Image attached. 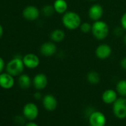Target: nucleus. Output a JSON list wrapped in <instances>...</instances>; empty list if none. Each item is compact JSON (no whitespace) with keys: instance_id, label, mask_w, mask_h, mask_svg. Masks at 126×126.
Instances as JSON below:
<instances>
[{"instance_id":"f257e3e1","label":"nucleus","mask_w":126,"mask_h":126,"mask_svg":"<svg viewBox=\"0 0 126 126\" xmlns=\"http://www.w3.org/2000/svg\"><path fill=\"white\" fill-rule=\"evenodd\" d=\"M62 24L68 30L74 31L80 27L82 20L80 16L74 11H67L62 16Z\"/></svg>"},{"instance_id":"f03ea898","label":"nucleus","mask_w":126,"mask_h":126,"mask_svg":"<svg viewBox=\"0 0 126 126\" xmlns=\"http://www.w3.org/2000/svg\"><path fill=\"white\" fill-rule=\"evenodd\" d=\"M91 33L94 37L98 40H103L106 39L109 34L108 25L102 20L95 21L92 24Z\"/></svg>"},{"instance_id":"7ed1b4c3","label":"nucleus","mask_w":126,"mask_h":126,"mask_svg":"<svg viewBox=\"0 0 126 126\" xmlns=\"http://www.w3.org/2000/svg\"><path fill=\"white\" fill-rule=\"evenodd\" d=\"M24 68L25 65L22 58L19 56H15L10 62H8L5 67L6 72H8L13 77L21 75L24 71Z\"/></svg>"},{"instance_id":"20e7f679","label":"nucleus","mask_w":126,"mask_h":126,"mask_svg":"<svg viewBox=\"0 0 126 126\" xmlns=\"http://www.w3.org/2000/svg\"><path fill=\"white\" fill-rule=\"evenodd\" d=\"M112 110L114 116L119 119L126 118V98L119 97L112 104Z\"/></svg>"},{"instance_id":"39448f33","label":"nucleus","mask_w":126,"mask_h":126,"mask_svg":"<svg viewBox=\"0 0 126 126\" xmlns=\"http://www.w3.org/2000/svg\"><path fill=\"white\" fill-rule=\"evenodd\" d=\"M91 126H105L107 119L105 115L99 110H94L91 113L88 117Z\"/></svg>"},{"instance_id":"423d86ee","label":"nucleus","mask_w":126,"mask_h":126,"mask_svg":"<svg viewBox=\"0 0 126 126\" xmlns=\"http://www.w3.org/2000/svg\"><path fill=\"white\" fill-rule=\"evenodd\" d=\"M23 116L29 121L35 120L39 115V108L33 102H28L25 104L22 110Z\"/></svg>"},{"instance_id":"0eeeda50","label":"nucleus","mask_w":126,"mask_h":126,"mask_svg":"<svg viewBox=\"0 0 126 126\" xmlns=\"http://www.w3.org/2000/svg\"><path fill=\"white\" fill-rule=\"evenodd\" d=\"M40 15L39 10L33 5H28L25 7L22 11L23 17L28 21H36Z\"/></svg>"},{"instance_id":"6e6552de","label":"nucleus","mask_w":126,"mask_h":126,"mask_svg":"<svg viewBox=\"0 0 126 126\" xmlns=\"http://www.w3.org/2000/svg\"><path fill=\"white\" fill-rule=\"evenodd\" d=\"M25 67L29 69L36 68L39 65V58L34 53H27L22 57Z\"/></svg>"},{"instance_id":"1a4fd4ad","label":"nucleus","mask_w":126,"mask_h":126,"mask_svg":"<svg viewBox=\"0 0 126 126\" xmlns=\"http://www.w3.org/2000/svg\"><path fill=\"white\" fill-rule=\"evenodd\" d=\"M57 47L53 42H44L39 48L40 53L46 57H50L56 53Z\"/></svg>"},{"instance_id":"9d476101","label":"nucleus","mask_w":126,"mask_h":126,"mask_svg":"<svg viewBox=\"0 0 126 126\" xmlns=\"http://www.w3.org/2000/svg\"><path fill=\"white\" fill-rule=\"evenodd\" d=\"M112 53L111 47L108 44H100L95 50V55L99 59H106Z\"/></svg>"},{"instance_id":"9b49d317","label":"nucleus","mask_w":126,"mask_h":126,"mask_svg":"<svg viewBox=\"0 0 126 126\" xmlns=\"http://www.w3.org/2000/svg\"><path fill=\"white\" fill-rule=\"evenodd\" d=\"M32 84L36 90L38 91L43 90L47 87L48 84L47 77L45 74H42V73L38 74L33 77Z\"/></svg>"},{"instance_id":"f8f14e48","label":"nucleus","mask_w":126,"mask_h":126,"mask_svg":"<svg viewBox=\"0 0 126 126\" xmlns=\"http://www.w3.org/2000/svg\"><path fill=\"white\" fill-rule=\"evenodd\" d=\"M15 83L14 78L8 72L0 74V87L4 89H11L14 87Z\"/></svg>"},{"instance_id":"ddd939ff","label":"nucleus","mask_w":126,"mask_h":126,"mask_svg":"<svg viewBox=\"0 0 126 126\" xmlns=\"http://www.w3.org/2000/svg\"><path fill=\"white\" fill-rule=\"evenodd\" d=\"M103 8L99 4L93 5L88 10V16L94 22L100 20L103 16Z\"/></svg>"},{"instance_id":"4468645a","label":"nucleus","mask_w":126,"mask_h":126,"mask_svg":"<svg viewBox=\"0 0 126 126\" xmlns=\"http://www.w3.org/2000/svg\"><path fill=\"white\" fill-rule=\"evenodd\" d=\"M57 99L52 94H47L42 98V105L47 111H53L57 107Z\"/></svg>"},{"instance_id":"2eb2a0df","label":"nucleus","mask_w":126,"mask_h":126,"mask_svg":"<svg viewBox=\"0 0 126 126\" xmlns=\"http://www.w3.org/2000/svg\"><path fill=\"white\" fill-rule=\"evenodd\" d=\"M117 92L113 89H107L102 94V99L104 103L110 105L117 99Z\"/></svg>"},{"instance_id":"dca6fc26","label":"nucleus","mask_w":126,"mask_h":126,"mask_svg":"<svg viewBox=\"0 0 126 126\" xmlns=\"http://www.w3.org/2000/svg\"><path fill=\"white\" fill-rule=\"evenodd\" d=\"M55 12L59 14H64L67 12L68 5L66 0H55L53 5Z\"/></svg>"},{"instance_id":"f3484780","label":"nucleus","mask_w":126,"mask_h":126,"mask_svg":"<svg viewBox=\"0 0 126 126\" xmlns=\"http://www.w3.org/2000/svg\"><path fill=\"white\" fill-rule=\"evenodd\" d=\"M50 37L51 41L53 42H61L65 38V33L63 30L57 28L50 33Z\"/></svg>"},{"instance_id":"a211bd4d","label":"nucleus","mask_w":126,"mask_h":126,"mask_svg":"<svg viewBox=\"0 0 126 126\" xmlns=\"http://www.w3.org/2000/svg\"><path fill=\"white\" fill-rule=\"evenodd\" d=\"M18 83L21 88L22 89H28L31 87L32 84V81L31 77L27 74H21L18 79Z\"/></svg>"},{"instance_id":"6ab92c4d","label":"nucleus","mask_w":126,"mask_h":126,"mask_svg":"<svg viewBox=\"0 0 126 126\" xmlns=\"http://www.w3.org/2000/svg\"><path fill=\"white\" fill-rule=\"evenodd\" d=\"M87 81L91 85H97L101 80V77L99 74L95 71H91L88 73L86 77Z\"/></svg>"},{"instance_id":"aec40b11","label":"nucleus","mask_w":126,"mask_h":126,"mask_svg":"<svg viewBox=\"0 0 126 126\" xmlns=\"http://www.w3.org/2000/svg\"><path fill=\"white\" fill-rule=\"evenodd\" d=\"M116 91L122 97H126V80H119L116 85Z\"/></svg>"},{"instance_id":"412c9836","label":"nucleus","mask_w":126,"mask_h":126,"mask_svg":"<svg viewBox=\"0 0 126 126\" xmlns=\"http://www.w3.org/2000/svg\"><path fill=\"white\" fill-rule=\"evenodd\" d=\"M54 13H55V10L53 5H46L43 6V8H42V14L46 17H50L53 16Z\"/></svg>"},{"instance_id":"4be33fe9","label":"nucleus","mask_w":126,"mask_h":126,"mask_svg":"<svg viewBox=\"0 0 126 126\" xmlns=\"http://www.w3.org/2000/svg\"><path fill=\"white\" fill-rule=\"evenodd\" d=\"M91 27L92 25H91L89 22H82L79 28L81 32L84 33H88L89 32H91Z\"/></svg>"},{"instance_id":"5701e85b","label":"nucleus","mask_w":126,"mask_h":126,"mask_svg":"<svg viewBox=\"0 0 126 126\" xmlns=\"http://www.w3.org/2000/svg\"><path fill=\"white\" fill-rule=\"evenodd\" d=\"M120 24H121V27L126 31V12L122 14L120 19Z\"/></svg>"},{"instance_id":"b1692460","label":"nucleus","mask_w":126,"mask_h":126,"mask_svg":"<svg viewBox=\"0 0 126 126\" xmlns=\"http://www.w3.org/2000/svg\"><path fill=\"white\" fill-rule=\"evenodd\" d=\"M123 31H125L122 27L119 28V27H117L115 28L114 30V33L116 36H122L123 34Z\"/></svg>"},{"instance_id":"393cba45","label":"nucleus","mask_w":126,"mask_h":126,"mask_svg":"<svg viewBox=\"0 0 126 126\" xmlns=\"http://www.w3.org/2000/svg\"><path fill=\"white\" fill-rule=\"evenodd\" d=\"M5 68V61L4 59L0 56V74H2Z\"/></svg>"},{"instance_id":"a878e982","label":"nucleus","mask_w":126,"mask_h":126,"mask_svg":"<svg viewBox=\"0 0 126 126\" xmlns=\"http://www.w3.org/2000/svg\"><path fill=\"white\" fill-rule=\"evenodd\" d=\"M120 65H121V68L126 71V57H124L121 59L120 61Z\"/></svg>"},{"instance_id":"bb28decb","label":"nucleus","mask_w":126,"mask_h":126,"mask_svg":"<svg viewBox=\"0 0 126 126\" xmlns=\"http://www.w3.org/2000/svg\"><path fill=\"white\" fill-rule=\"evenodd\" d=\"M15 120H16V122L18 124H23L25 122V119L22 116H16L15 118Z\"/></svg>"},{"instance_id":"cd10ccee","label":"nucleus","mask_w":126,"mask_h":126,"mask_svg":"<svg viewBox=\"0 0 126 126\" xmlns=\"http://www.w3.org/2000/svg\"><path fill=\"white\" fill-rule=\"evenodd\" d=\"M33 97L35 98V99H36V100H39V99H41L42 98V94H41L39 91H37V92L34 93V94H33Z\"/></svg>"},{"instance_id":"c85d7f7f","label":"nucleus","mask_w":126,"mask_h":126,"mask_svg":"<svg viewBox=\"0 0 126 126\" xmlns=\"http://www.w3.org/2000/svg\"><path fill=\"white\" fill-rule=\"evenodd\" d=\"M25 126H39V125L37 123H36V122H34L33 121H30L29 122L26 123Z\"/></svg>"},{"instance_id":"c756f323","label":"nucleus","mask_w":126,"mask_h":126,"mask_svg":"<svg viewBox=\"0 0 126 126\" xmlns=\"http://www.w3.org/2000/svg\"><path fill=\"white\" fill-rule=\"evenodd\" d=\"M3 33H4V30H3V28L2 26V25L0 24V39L2 38V36H3Z\"/></svg>"},{"instance_id":"7c9ffc66","label":"nucleus","mask_w":126,"mask_h":126,"mask_svg":"<svg viewBox=\"0 0 126 126\" xmlns=\"http://www.w3.org/2000/svg\"><path fill=\"white\" fill-rule=\"evenodd\" d=\"M123 42H124L125 45L126 46V34L124 35V36H123Z\"/></svg>"},{"instance_id":"2f4dec72","label":"nucleus","mask_w":126,"mask_h":126,"mask_svg":"<svg viewBox=\"0 0 126 126\" xmlns=\"http://www.w3.org/2000/svg\"><path fill=\"white\" fill-rule=\"evenodd\" d=\"M88 1H91V2H94V1H96V0H88Z\"/></svg>"},{"instance_id":"473e14b6","label":"nucleus","mask_w":126,"mask_h":126,"mask_svg":"<svg viewBox=\"0 0 126 126\" xmlns=\"http://www.w3.org/2000/svg\"><path fill=\"white\" fill-rule=\"evenodd\" d=\"M105 126H106V125H105ZM108 126H111V125H108Z\"/></svg>"}]
</instances>
